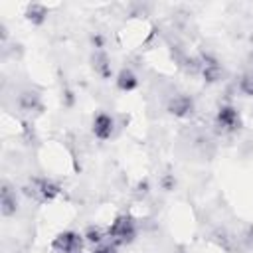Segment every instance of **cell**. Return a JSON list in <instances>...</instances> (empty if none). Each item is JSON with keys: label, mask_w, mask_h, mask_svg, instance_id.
Instances as JSON below:
<instances>
[{"label": "cell", "mask_w": 253, "mask_h": 253, "mask_svg": "<svg viewBox=\"0 0 253 253\" xmlns=\"http://www.w3.org/2000/svg\"><path fill=\"white\" fill-rule=\"evenodd\" d=\"M138 235V225L130 213H121L117 215L111 225L107 227V237L111 239L113 245H130Z\"/></svg>", "instance_id": "6da1fadb"}, {"label": "cell", "mask_w": 253, "mask_h": 253, "mask_svg": "<svg viewBox=\"0 0 253 253\" xmlns=\"http://www.w3.org/2000/svg\"><path fill=\"white\" fill-rule=\"evenodd\" d=\"M22 192H24L28 198H34L36 202L45 204V202H53V200L61 194V186H59L57 182L49 180V178H40V176H36V178L30 180L28 186L22 188Z\"/></svg>", "instance_id": "7a4b0ae2"}, {"label": "cell", "mask_w": 253, "mask_h": 253, "mask_svg": "<svg viewBox=\"0 0 253 253\" xmlns=\"http://www.w3.org/2000/svg\"><path fill=\"white\" fill-rule=\"evenodd\" d=\"M215 128L221 132V134H233L241 128L243 121H241V115L239 111L233 107V105H221L217 111H215Z\"/></svg>", "instance_id": "3957f363"}, {"label": "cell", "mask_w": 253, "mask_h": 253, "mask_svg": "<svg viewBox=\"0 0 253 253\" xmlns=\"http://www.w3.org/2000/svg\"><path fill=\"white\" fill-rule=\"evenodd\" d=\"M83 245H85L83 233H77L73 229L59 231L51 241V249L57 253H83Z\"/></svg>", "instance_id": "277c9868"}, {"label": "cell", "mask_w": 253, "mask_h": 253, "mask_svg": "<svg viewBox=\"0 0 253 253\" xmlns=\"http://www.w3.org/2000/svg\"><path fill=\"white\" fill-rule=\"evenodd\" d=\"M166 111H168L172 117H176V119H188V117H192L194 111H196V101H194V97L188 95V93H176V95H172V97L168 99Z\"/></svg>", "instance_id": "5b68a950"}, {"label": "cell", "mask_w": 253, "mask_h": 253, "mask_svg": "<svg viewBox=\"0 0 253 253\" xmlns=\"http://www.w3.org/2000/svg\"><path fill=\"white\" fill-rule=\"evenodd\" d=\"M20 210V204H18V194H16V188L10 186V182H2L0 184V213L2 217H12L16 215Z\"/></svg>", "instance_id": "8992f818"}, {"label": "cell", "mask_w": 253, "mask_h": 253, "mask_svg": "<svg viewBox=\"0 0 253 253\" xmlns=\"http://www.w3.org/2000/svg\"><path fill=\"white\" fill-rule=\"evenodd\" d=\"M115 126H117L115 117L105 113V111H99L93 117V123H91V130H93L95 138H99V140H109L115 132Z\"/></svg>", "instance_id": "52a82bcc"}, {"label": "cell", "mask_w": 253, "mask_h": 253, "mask_svg": "<svg viewBox=\"0 0 253 253\" xmlns=\"http://www.w3.org/2000/svg\"><path fill=\"white\" fill-rule=\"evenodd\" d=\"M138 75L130 69V67H123V69H119V73L115 75V85H117V89L119 91H123V93H130V91H134L136 87H138Z\"/></svg>", "instance_id": "ba28073f"}, {"label": "cell", "mask_w": 253, "mask_h": 253, "mask_svg": "<svg viewBox=\"0 0 253 253\" xmlns=\"http://www.w3.org/2000/svg\"><path fill=\"white\" fill-rule=\"evenodd\" d=\"M91 67L101 79H113V65H111V59L105 51H93Z\"/></svg>", "instance_id": "9c48e42d"}, {"label": "cell", "mask_w": 253, "mask_h": 253, "mask_svg": "<svg viewBox=\"0 0 253 253\" xmlns=\"http://www.w3.org/2000/svg\"><path fill=\"white\" fill-rule=\"evenodd\" d=\"M47 14H49L47 6L40 4V2L28 4V6H26V12H24L26 20H28L30 24H34V26H42V24H43V22L47 20Z\"/></svg>", "instance_id": "30bf717a"}, {"label": "cell", "mask_w": 253, "mask_h": 253, "mask_svg": "<svg viewBox=\"0 0 253 253\" xmlns=\"http://www.w3.org/2000/svg\"><path fill=\"white\" fill-rule=\"evenodd\" d=\"M18 107L26 113H32V111H40L42 109V99L36 91H22L18 95Z\"/></svg>", "instance_id": "8fae6325"}, {"label": "cell", "mask_w": 253, "mask_h": 253, "mask_svg": "<svg viewBox=\"0 0 253 253\" xmlns=\"http://www.w3.org/2000/svg\"><path fill=\"white\" fill-rule=\"evenodd\" d=\"M83 237H85V243H89L91 247H97L101 243H105L107 239V231L99 225H89L85 231H83Z\"/></svg>", "instance_id": "7c38bea8"}, {"label": "cell", "mask_w": 253, "mask_h": 253, "mask_svg": "<svg viewBox=\"0 0 253 253\" xmlns=\"http://www.w3.org/2000/svg\"><path fill=\"white\" fill-rule=\"evenodd\" d=\"M237 87H239V91H241L245 97H253V71H245V73L239 77Z\"/></svg>", "instance_id": "4fadbf2b"}, {"label": "cell", "mask_w": 253, "mask_h": 253, "mask_svg": "<svg viewBox=\"0 0 253 253\" xmlns=\"http://www.w3.org/2000/svg\"><path fill=\"white\" fill-rule=\"evenodd\" d=\"M148 194H150L148 182H146V180H140V182L134 186V198H136V200H144Z\"/></svg>", "instance_id": "5bb4252c"}, {"label": "cell", "mask_w": 253, "mask_h": 253, "mask_svg": "<svg viewBox=\"0 0 253 253\" xmlns=\"http://www.w3.org/2000/svg\"><path fill=\"white\" fill-rule=\"evenodd\" d=\"M160 186H162V190L172 192V190L176 188V178H174V174H164L162 180H160Z\"/></svg>", "instance_id": "9a60e30c"}, {"label": "cell", "mask_w": 253, "mask_h": 253, "mask_svg": "<svg viewBox=\"0 0 253 253\" xmlns=\"http://www.w3.org/2000/svg\"><path fill=\"white\" fill-rule=\"evenodd\" d=\"M91 253H117V245H113L111 241L107 243H101V245H97V247H93L91 249Z\"/></svg>", "instance_id": "2e32d148"}, {"label": "cell", "mask_w": 253, "mask_h": 253, "mask_svg": "<svg viewBox=\"0 0 253 253\" xmlns=\"http://www.w3.org/2000/svg\"><path fill=\"white\" fill-rule=\"evenodd\" d=\"M249 61H251V65H253V49H251V53H249Z\"/></svg>", "instance_id": "e0dca14e"}, {"label": "cell", "mask_w": 253, "mask_h": 253, "mask_svg": "<svg viewBox=\"0 0 253 253\" xmlns=\"http://www.w3.org/2000/svg\"><path fill=\"white\" fill-rule=\"evenodd\" d=\"M251 42H253V36H251Z\"/></svg>", "instance_id": "ac0fdd59"}]
</instances>
